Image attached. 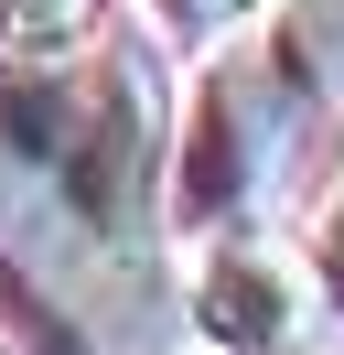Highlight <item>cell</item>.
I'll list each match as a JSON object with an SVG mask.
<instances>
[{
	"label": "cell",
	"mask_w": 344,
	"mask_h": 355,
	"mask_svg": "<svg viewBox=\"0 0 344 355\" xmlns=\"http://www.w3.org/2000/svg\"><path fill=\"white\" fill-rule=\"evenodd\" d=\"M291 108H301V97L269 76L258 44L215 54V76L194 87V108H183V140H172V162H162V173H172V183H162L172 226H237V205H248L258 173L280 162Z\"/></svg>",
	"instance_id": "6da1fadb"
},
{
	"label": "cell",
	"mask_w": 344,
	"mask_h": 355,
	"mask_svg": "<svg viewBox=\"0 0 344 355\" xmlns=\"http://www.w3.org/2000/svg\"><path fill=\"white\" fill-rule=\"evenodd\" d=\"M312 302H322V280L258 226H215V248L194 259V291H183L194 334L215 355H301Z\"/></svg>",
	"instance_id": "7a4b0ae2"
},
{
	"label": "cell",
	"mask_w": 344,
	"mask_h": 355,
	"mask_svg": "<svg viewBox=\"0 0 344 355\" xmlns=\"http://www.w3.org/2000/svg\"><path fill=\"white\" fill-rule=\"evenodd\" d=\"M258 54H269V76L301 97V108L344 97V0H280L269 33H258Z\"/></svg>",
	"instance_id": "3957f363"
},
{
	"label": "cell",
	"mask_w": 344,
	"mask_h": 355,
	"mask_svg": "<svg viewBox=\"0 0 344 355\" xmlns=\"http://www.w3.org/2000/svg\"><path fill=\"white\" fill-rule=\"evenodd\" d=\"M86 22H97V0H0V44H22V54L76 44Z\"/></svg>",
	"instance_id": "277c9868"
},
{
	"label": "cell",
	"mask_w": 344,
	"mask_h": 355,
	"mask_svg": "<svg viewBox=\"0 0 344 355\" xmlns=\"http://www.w3.org/2000/svg\"><path fill=\"white\" fill-rule=\"evenodd\" d=\"M162 11V33H183V44H215V33L237 22V0H150Z\"/></svg>",
	"instance_id": "5b68a950"
},
{
	"label": "cell",
	"mask_w": 344,
	"mask_h": 355,
	"mask_svg": "<svg viewBox=\"0 0 344 355\" xmlns=\"http://www.w3.org/2000/svg\"><path fill=\"white\" fill-rule=\"evenodd\" d=\"M322 291H334V312H344V194H334V216H322Z\"/></svg>",
	"instance_id": "8992f818"
}]
</instances>
